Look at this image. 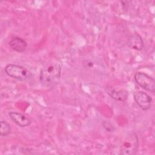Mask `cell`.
Listing matches in <instances>:
<instances>
[{
  "label": "cell",
  "instance_id": "cell-7",
  "mask_svg": "<svg viewBox=\"0 0 155 155\" xmlns=\"http://www.w3.org/2000/svg\"><path fill=\"white\" fill-rule=\"evenodd\" d=\"M8 115L11 119L21 127H27L31 124L30 119L25 115L21 113L16 111H11L8 113Z\"/></svg>",
  "mask_w": 155,
  "mask_h": 155
},
{
  "label": "cell",
  "instance_id": "cell-3",
  "mask_svg": "<svg viewBox=\"0 0 155 155\" xmlns=\"http://www.w3.org/2000/svg\"><path fill=\"white\" fill-rule=\"evenodd\" d=\"M136 82L142 88L154 93L155 91V82L153 78L143 72H137L134 75Z\"/></svg>",
  "mask_w": 155,
  "mask_h": 155
},
{
  "label": "cell",
  "instance_id": "cell-10",
  "mask_svg": "<svg viewBox=\"0 0 155 155\" xmlns=\"http://www.w3.org/2000/svg\"><path fill=\"white\" fill-rule=\"evenodd\" d=\"M11 132V126L5 120L1 121V128H0V134L2 136H7Z\"/></svg>",
  "mask_w": 155,
  "mask_h": 155
},
{
  "label": "cell",
  "instance_id": "cell-5",
  "mask_svg": "<svg viewBox=\"0 0 155 155\" xmlns=\"http://www.w3.org/2000/svg\"><path fill=\"white\" fill-rule=\"evenodd\" d=\"M133 96L136 103L142 110H148L151 107L152 99L147 93L142 91H136L134 93Z\"/></svg>",
  "mask_w": 155,
  "mask_h": 155
},
{
  "label": "cell",
  "instance_id": "cell-4",
  "mask_svg": "<svg viewBox=\"0 0 155 155\" xmlns=\"http://www.w3.org/2000/svg\"><path fill=\"white\" fill-rule=\"evenodd\" d=\"M127 141H124L121 145L120 153L122 154H134L137 149L138 139L136 134H131L127 137Z\"/></svg>",
  "mask_w": 155,
  "mask_h": 155
},
{
  "label": "cell",
  "instance_id": "cell-1",
  "mask_svg": "<svg viewBox=\"0 0 155 155\" xmlns=\"http://www.w3.org/2000/svg\"><path fill=\"white\" fill-rule=\"evenodd\" d=\"M61 76V65L58 62L48 63L41 70L39 81L45 87H54L58 84Z\"/></svg>",
  "mask_w": 155,
  "mask_h": 155
},
{
  "label": "cell",
  "instance_id": "cell-8",
  "mask_svg": "<svg viewBox=\"0 0 155 155\" xmlns=\"http://www.w3.org/2000/svg\"><path fill=\"white\" fill-rule=\"evenodd\" d=\"M9 45L13 50L21 53L25 50L27 44L26 41L22 38L14 37L9 41Z\"/></svg>",
  "mask_w": 155,
  "mask_h": 155
},
{
  "label": "cell",
  "instance_id": "cell-6",
  "mask_svg": "<svg viewBox=\"0 0 155 155\" xmlns=\"http://www.w3.org/2000/svg\"><path fill=\"white\" fill-rule=\"evenodd\" d=\"M105 91L112 99L117 101L124 102L128 96V93L127 90L116 88L111 86H107L105 87Z\"/></svg>",
  "mask_w": 155,
  "mask_h": 155
},
{
  "label": "cell",
  "instance_id": "cell-9",
  "mask_svg": "<svg viewBox=\"0 0 155 155\" xmlns=\"http://www.w3.org/2000/svg\"><path fill=\"white\" fill-rule=\"evenodd\" d=\"M128 45L129 47L134 50H141L143 47V42L140 35L138 34H134L129 38Z\"/></svg>",
  "mask_w": 155,
  "mask_h": 155
},
{
  "label": "cell",
  "instance_id": "cell-2",
  "mask_svg": "<svg viewBox=\"0 0 155 155\" xmlns=\"http://www.w3.org/2000/svg\"><path fill=\"white\" fill-rule=\"evenodd\" d=\"M4 71L8 76L22 81L28 80L32 77V74L27 68L16 64L7 65Z\"/></svg>",
  "mask_w": 155,
  "mask_h": 155
}]
</instances>
